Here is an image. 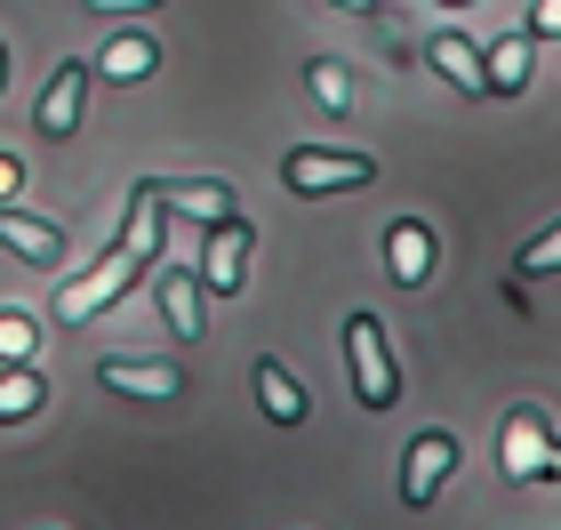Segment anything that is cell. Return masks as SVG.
<instances>
[{"instance_id": "obj_4", "label": "cell", "mask_w": 561, "mask_h": 530, "mask_svg": "<svg viewBox=\"0 0 561 530\" xmlns=\"http://www.w3.org/2000/svg\"><path fill=\"white\" fill-rule=\"evenodd\" d=\"M249 258H257V225H249L241 210L209 225V258H201V290L209 297H241V273Z\"/></svg>"}, {"instance_id": "obj_7", "label": "cell", "mask_w": 561, "mask_h": 530, "mask_svg": "<svg viewBox=\"0 0 561 530\" xmlns=\"http://www.w3.org/2000/svg\"><path fill=\"white\" fill-rule=\"evenodd\" d=\"M449 474H457V435L433 426V435L410 442V459H401V507H433V490H442Z\"/></svg>"}, {"instance_id": "obj_26", "label": "cell", "mask_w": 561, "mask_h": 530, "mask_svg": "<svg viewBox=\"0 0 561 530\" xmlns=\"http://www.w3.org/2000/svg\"><path fill=\"white\" fill-rule=\"evenodd\" d=\"M442 9H466V0H442Z\"/></svg>"}, {"instance_id": "obj_6", "label": "cell", "mask_w": 561, "mask_h": 530, "mask_svg": "<svg viewBox=\"0 0 561 530\" xmlns=\"http://www.w3.org/2000/svg\"><path fill=\"white\" fill-rule=\"evenodd\" d=\"M81 97H89V65H81V57H65L57 72H48L41 105H33V129H41L48 145H65L72 129H81Z\"/></svg>"}, {"instance_id": "obj_2", "label": "cell", "mask_w": 561, "mask_h": 530, "mask_svg": "<svg viewBox=\"0 0 561 530\" xmlns=\"http://www.w3.org/2000/svg\"><path fill=\"white\" fill-rule=\"evenodd\" d=\"M345 370H353V402L362 410H393L401 402V370H393V346H386L377 314H345Z\"/></svg>"}, {"instance_id": "obj_3", "label": "cell", "mask_w": 561, "mask_h": 530, "mask_svg": "<svg viewBox=\"0 0 561 530\" xmlns=\"http://www.w3.org/2000/svg\"><path fill=\"white\" fill-rule=\"evenodd\" d=\"M280 185L297 201L313 193H353V185H377V161L369 154H329V145H297L289 161H280Z\"/></svg>"}, {"instance_id": "obj_18", "label": "cell", "mask_w": 561, "mask_h": 530, "mask_svg": "<svg viewBox=\"0 0 561 530\" xmlns=\"http://www.w3.org/2000/svg\"><path fill=\"white\" fill-rule=\"evenodd\" d=\"M305 89H313L321 113H353V72H345L337 57H313V65H305Z\"/></svg>"}, {"instance_id": "obj_17", "label": "cell", "mask_w": 561, "mask_h": 530, "mask_svg": "<svg viewBox=\"0 0 561 530\" xmlns=\"http://www.w3.org/2000/svg\"><path fill=\"white\" fill-rule=\"evenodd\" d=\"M41 394H48V377H41L33 353H24V362H0V418H33Z\"/></svg>"}, {"instance_id": "obj_5", "label": "cell", "mask_w": 561, "mask_h": 530, "mask_svg": "<svg viewBox=\"0 0 561 530\" xmlns=\"http://www.w3.org/2000/svg\"><path fill=\"white\" fill-rule=\"evenodd\" d=\"M505 474L514 483H561V442L546 435V410H514L505 418Z\"/></svg>"}, {"instance_id": "obj_19", "label": "cell", "mask_w": 561, "mask_h": 530, "mask_svg": "<svg viewBox=\"0 0 561 530\" xmlns=\"http://www.w3.org/2000/svg\"><path fill=\"white\" fill-rule=\"evenodd\" d=\"M514 273H561V225H546V234H529V241H522Z\"/></svg>"}, {"instance_id": "obj_20", "label": "cell", "mask_w": 561, "mask_h": 530, "mask_svg": "<svg viewBox=\"0 0 561 530\" xmlns=\"http://www.w3.org/2000/svg\"><path fill=\"white\" fill-rule=\"evenodd\" d=\"M33 353V322L24 314H0V362H24Z\"/></svg>"}, {"instance_id": "obj_12", "label": "cell", "mask_w": 561, "mask_h": 530, "mask_svg": "<svg viewBox=\"0 0 561 530\" xmlns=\"http://www.w3.org/2000/svg\"><path fill=\"white\" fill-rule=\"evenodd\" d=\"M0 249H16V258L24 266H57L65 258V234H57V225H48V217H33V210H0Z\"/></svg>"}, {"instance_id": "obj_16", "label": "cell", "mask_w": 561, "mask_h": 530, "mask_svg": "<svg viewBox=\"0 0 561 530\" xmlns=\"http://www.w3.org/2000/svg\"><path fill=\"white\" fill-rule=\"evenodd\" d=\"M152 65H161V41H152V33H113L105 57H96L89 72H105V81H145Z\"/></svg>"}, {"instance_id": "obj_15", "label": "cell", "mask_w": 561, "mask_h": 530, "mask_svg": "<svg viewBox=\"0 0 561 530\" xmlns=\"http://www.w3.org/2000/svg\"><path fill=\"white\" fill-rule=\"evenodd\" d=\"M257 402H265V418H273V426H305V418H313V402H305V386L289 377V362H273V353L257 362Z\"/></svg>"}, {"instance_id": "obj_22", "label": "cell", "mask_w": 561, "mask_h": 530, "mask_svg": "<svg viewBox=\"0 0 561 530\" xmlns=\"http://www.w3.org/2000/svg\"><path fill=\"white\" fill-rule=\"evenodd\" d=\"M96 16H137V9H161V0H89Z\"/></svg>"}, {"instance_id": "obj_13", "label": "cell", "mask_w": 561, "mask_h": 530, "mask_svg": "<svg viewBox=\"0 0 561 530\" xmlns=\"http://www.w3.org/2000/svg\"><path fill=\"white\" fill-rule=\"evenodd\" d=\"M386 266H393V282H401V290H417L425 273H433V225H425V217H393V234H386Z\"/></svg>"}, {"instance_id": "obj_25", "label": "cell", "mask_w": 561, "mask_h": 530, "mask_svg": "<svg viewBox=\"0 0 561 530\" xmlns=\"http://www.w3.org/2000/svg\"><path fill=\"white\" fill-rule=\"evenodd\" d=\"M0 89H9V48H0Z\"/></svg>"}, {"instance_id": "obj_21", "label": "cell", "mask_w": 561, "mask_h": 530, "mask_svg": "<svg viewBox=\"0 0 561 530\" xmlns=\"http://www.w3.org/2000/svg\"><path fill=\"white\" fill-rule=\"evenodd\" d=\"M529 41H561V0H529Z\"/></svg>"}, {"instance_id": "obj_24", "label": "cell", "mask_w": 561, "mask_h": 530, "mask_svg": "<svg viewBox=\"0 0 561 530\" xmlns=\"http://www.w3.org/2000/svg\"><path fill=\"white\" fill-rule=\"evenodd\" d=\"M9 185H16V169H9V154H0V193H9Z\"/></svg>"}, {"instance_id": "obj_8", "label": "cell", "mask_w": 561, "mask_h": 530, "mask_svg": "<svg viewBox=\"0 0 561 530\" xmlns=\"http://www.w3.org/2000/svg\"><path fill=\"white\" fill-rule=\"evenodd\" d=\"M145 193L161 201V217H201V225H217V217L241 210L233 185H217V177H152Z\"/></svg>"}, {"instance_id": "obj_14", "label": "cell", "mask_w": 561, "mask_h": 530, "mask_svg": "<svg viewBox=\"0 0 561 530\" xmlns=\"http://www.w3.org/2000/svg\"><path fill=\"white\" fill-rule=\"evenodd\" d=\"M529 65H538V41L529 33H505L481 48V72H490V97H522L529 89Z\"/></svg>"}, {"instance_id": "obj_1", "label": "cell", "mask_w": 561, "mask_h": 530, "mask_svg": "<svg viewBox=\"0 0 561 530\" xmlns=\"http://www.w3.org/2000/svg\"><path fill=\"white\" fill-rule=\"evenodd\" d=\"M161 234H169V225H161V201L137 185V193H129V234H121V249H105V258H96L81 282L57 297V322H96V314H105V306L137 282L152 258H161Z\"/></svg>"}, {"instance_id": "obj_9", "label": "cell", "mask_w": 561, "mask_h": 530, "mask_svg": "<svg viewBox=\"0 0 561 530\" xmlns=\"http://www.w3.org/2000/svg\"><path fill=\"white\" fill-rule=\"evenodd\" d=\"M152 290H161V314H169L176 346H201V330H209V314H201V297H209V290H201V273L152 258Z\"/></svg>"}, {"instance_id": "obj_10", "label": "cell", "mask_w": 561, "mask_h": 530, "mask_svg": "<svg viewBox=\"0 0 561 530\" xmlns=\"http://www.w3.org/2000/svg\"><path fill=\"white\" fill-rule=\"evenodd\" d=\"M96 377H105L113 394H137V402L185 394V370H176V362H121V353H105V362H96Z\"/></svg>"}, {"instance_id": "obj_23", "label": "cell", "mask_w": 561, "mask_h": 530, "mask_svg": "<svg viewBox=\"0 0 561 530\" xmlns=\"http://www.w3.org/2000/svg\"><path fill=\"white\" fill-rule=\"evenodd\" d=\"M329 9H362V16H369V9H377V0H329Z\"/></svg>"}, {"instance_id": "obj_11", "label": "cell", "mask_w": 561, "mask_h": 530, "mask_svg": "<svg viewBox=\"0 0 561 530\" xmlns=\"http://www.w3.org/2000/svg\"><path fill=\"white\" fill-rule=\"evenodd\" d=\"M425 65L442 72V81H449L457 97H490V72H481V48H473L466 33H433V41H425Z\"/></svg>"}]
</instances>
